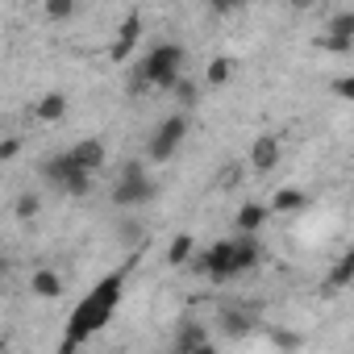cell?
<instances>
[{
  "label": "cell",
  "instance_id": "obj_27",
  "mask_svg": "<svg viewBox=\"0 0 354 354\" xmlns=\"http://www.w3.org/2000/svg\"><path fill=\"white\" fill-rule=\"evenodd\" d=\"M192 354H217V350H213V346L205 342V346H201V350H192Z\"/></svg>",
  "mask_w": 354,
  "mask_h": 354
},
{
  "label": "cell",
  "instance_id": "obj_9",
  "mask_svg": "<svg viewBox=\"0 0 354 354\" xmlns=\"http://www.w3.org/2000/svg\"><path fill=\"white\" fill-rule=\"evenodd\" d=\"M250 167H254L259 175H267V171L279 167V138H275V133H259V138L250 142Z\"/></svg>",
  "mask_w": 354,
  "mask_h": 354
},
{
  "label": "cell",
  "instance_id": "obj_29",
  "mask_svg": "<svg viewBox=\"0 0 354 354\" xmlns=\"http://www.w3.org/2000/svg\"><path fill=\"white\" fill-rule=\"evenodd\" d=\"M0 354H5V337H0Z\"/></svg>",
  "mask_w": 354,
  "mask_h": 354
},
{
  "label": "cell",
  "instance_id": "obj_3",
  "mask_svg": "<svg viewBox=\"0 0 354 354\" xmlns=\"http://www.w3.org/2000/svg\"><path fill=\"white\" fill-rule=\"evenodd\" d=\"M154 196H158V184L142 171V162H138V158L125 162L121 180L113 184V205H117V209H138V205H146V201H154Z\"/></svg>",
  "mask_w": 354,
  "mask_h": 354
},
{
  "label": "cell",
  "instance_id": "obj_7",
  "mask_svg": "<svg viewBox=\"0 0 354 354\" xmlns=\"http://www.w3.org/2000/svg\"><path fill=\"white\" fill-rule=\"evenodd\" d=\"M321 46H325V50H333V55H350V50H354V13H350V9H342V13L329 21V30H325Z\"/></svg>",
  "mask_w": 354,
  "mask_h": 354
},
{
  "label": "cell",
  "instance_id": "obj_15",
  "mask_svg": "<svg viewBox=\"0 0 354 354\" xmlns=\"http://www.w3.org/2000/svg\"><path fill=\"white\" fill-rule=\"evenodd\" d=\"M350 279H354V254L346 250V254H337V263H333V271H329V279H325V288H333V292H342V288H350Z\"/></svg>",
  "mask_w": 354,
  "mask_h": 354
},
{
  "label": "cell",
  "instance_id": "obj_26",
  "mask_svg": "<svg viewBox=\"0 0 354 354\" xmlns=\"http://www.w3.org/2000/svg\"><path fill=\"white\" fill-rule=\"evenodd\" d=\"M117 234H121L125 242H142V225H138V221H121V225H117Z\"/></svg>",
  "mask_w": 354,
  "mask_h": 354
},
{
  "label": "cell",
  "instance_id": "obj_25",
  "mask_svg": "<svg viewBox=\"0 0 354 354\" xmlns=\"http://www.w3.org/2000/svg\"><path fill=\"white\" fill-rule=\"evenodd\" d=\"M333 96L350 100V96H354V75H342V80H333Z\"/></svg>",
  "mask_w": 354,
  "mask_h": 354
},
{
  "label": "cell",
  "instance_id": "obj_11",
  "mask_svg": "<svg viewBox=\"0 0 354 354\" xmlns=\"http://www.w3.org/2000/svg\"><path fill=\"white\" fill-rule=\"evenodd\" d=\"M138 34H142V13H129V17L121 21V30H117V42L109 46V55H113L117 63H121V59H129V50H133Z\"/></svg>",
  "mask_w": 354,
  "mask_h": 354
},
{
  "label": "cell",
  "instance_id": "obj_19",
  "mask_svg": "<svg viewBox=\"0 0 354 354\" xmlns=\"http://www.w3.org/2000/svg\"><path fill=\"white\" fill-rule=\"evenodd\" d=\"M171 92L180 96L184 104H196V100H201V88H196V80H188V75H180V80H175V84H171Z\"/></svg>",
  "mask_w": 354,
  "mask_h": 354
},
{
  "label": "cell",
  "instance_id": "obj_4",
  "mask_svg": "<svg viewBox=\"0 0 354 354\" xmlns=\"http://www.w3.org/2000/svg\"><path fill=\"white\" fill-rule=\"evenodd\" d=\"M38 171H42V180H46L50 188H59V192H67V196H88V192H92V175H84V171L67 158V150L42 158Z\"/></svg>",
  "mask_w": 354,
  "mask_h": 354
},
{
  "label": "cell",
  "instance_id": "obj_12",
  "mask_svg": "<svg viewBox=\"0 0 354 354\" xmlns=\"http://www.w3.org/2000/svg\"><path fill=\"white\" fill-rule=\"evenodd\" d=\"M30 288H34V296H42V300H59V296H63V275H59L55 267H38V271L30 275Z\"/></svg>",
  "mask_w": 354,
  "mask_h": 354
},
{
  "label": "cell",
  "instance_id": "obj_28",
  "mask_svg": "<svg viewBox=\"0 0 354 354\" xmlns=\"http://www.w3.org/2000/svg\"><path fill=\"white\" fill-rule=\"evenodd\" d=\"M5 271H9V263H5V259H0V279H5Z\"/></svg>",
  "mask_w": 354,
  "mask_h": 354
},
{
  "label": "cell",
  "instance_id": "obj_16",
  "mask_svg": "<svg viewBox=\"0 0 354 354\" xmlns=\"http://www.w3.org/2000/svg\"><path fill=\"white\" fill-rule=\"evenodd\" d=\"M304 205H308V196H304L300 188H279V192H275V201H271V209H275V213H300Z\"/></svg>",
  "mask_w": 354,
  "mask_h": 354
},
{
  "label": "cell",
  "instance_id": "obj_24",
  "mask_svg": "<svg viewBox=\"0 0 354 354\" xmlns=\"http://www.w3.org/2000/svg\"><path fill=\"white\" fill-rule=\"evenodd\" d=\"M271 342H275L279 350H296V346H300V333H292V329H275Z\"/></svg>",
  "mask_w": 354,
  "mask_h": 354
},
{
  "label": "cell",
  "instance_id": "obj_23",
  "mask_svg": "<svg viewBox=\"0 0 354 354\" xmlns=\"http://www.w3.org/2000/svg\"><path fill=\"white\" fill-rule=\"evenodd\" d=\"M17 154H21V133L0 138V162H9V158H17Z\"/></svg>",
  "mask_w": 354,
  "mask_h": 354
},
{
  "label": "cell",
  "instance_id": "obj_20",
  "mask_svg": "<svg viewBox=\"0 0 354 354\" xmlns=\"http://www.w3.org/2000/svg\"><path fill=\"white\" fill-rule=\"evenodd\" d=\"M38 209H42V201L34 196V192H26L17 205H13V213H17V221H34L38 217Z\"/></svg>",
  "mask_w": 354,
  "mask_h": 354
},
{
  "label": "cell",
  "instance_id": "obj_2",
  "mask_svg": "<svg viewBox=\"0 0 354 354\" xmlns=\"http://www.w3.org/2000/svg\"><path fill=\"white\" fill-rule=\"evenodd\" d=\"M184 63H188V55H184L180 42H158V46L142 59L138 80H142L146 88H171L175 80L184 75Z\"/></svg>",
  "mask_w": 354,
  "mask_h": 354
},
{
  "label": "cell",
  "instance_id": "obj_1",
  "mask_svg": "<svg viewBox=\"0 0 354 354\" xmlns=\"http://www.w3.org/2000/svg\"><path fill=\"white\" fill-rule=\"evenodd\" d=\"M121 296H125V267L113 271V275H104V279H100L80 304H75V313L67 317V329H63V346H59V354H75L92 333H100V329L113 321Z\"/></svg>",
  "mask_w": 354,
  "mask_h": 354
},
{
  "label": "cell",
  "instance_id": "obj_18",
  "mask_svg": "<svg viewBox=\"0 0 354 354\" xmlns=\"http://www.w3.org/2000/svg\"><path fill=\"white\" fill-rule=\"evenodd\" d=\"M63 113H67V96L63 92H50V96L38 100V117L42 121H63Z\"/></svg>",
  "mask_w": 354,
  "mask_h": 354
},
{
  "label": "cell",
  "instance_id": "obj_21",
  "mask_svg": "<svg viewBox=\"0 0 354 354\" xmlns=\"http://www.w3.org/2000/svg\"><path fill=\"white\" fill-rule=\"evenodd\" d=\"M50 21H67V17H75V5L71 0H46V9H42Z\"/></svg>",
  "mask_w": 354,
  "mask_h": 354
},
{
  "label": "cell",
  "instance_id": "obj_10",
  "mask_svg": "<svg viewBox=\"0 0 354 354\" xmlns=\"http://www.w3.org/2000/svg\"><path fill=\"white\" fill-rule=\"evenodd\" d=\"M217 325H221V333L225 337H246V333H254V325H259V313H246V308H221L217 313Z\"/></svg>",
  "mask_w": 354,
  "mask_h": 354
},
{
  "label": "cell",
  "instance_id": "obj_13",
  "mask_svg": "<svg viewBox=\"0 0 354 354\" xmlns=\"http://www.w3.org/2000/svg\"><path fill=\"white\" fill-rule=\"evenodd\" d=\"M267 213H271L267 205H254V201H250V205H242V209H238V234H246V238H259V230H263Z\"/></svg>",
  "mask_w": 354,
  "mask_h": 354
},
{
  "label": "cell",
  "instance_id": "obj_17",
  "mask_svg": "<svg viewBox=\"0 0 354 354\" xmlns=\"http://www.w3.org/2000/svg\"><path fill=\"white\" fill-rule=\"evenodd\" d=\"M192 246H196L192 234H175L171 246H167V263H171V267H184V263L192 259Z\"/></svg>",
  "mask_w": 354,
  "mask_h": 354
},
{
  "label": "cell",
  "instance_id": "obj_6",
  "mask_svg": "<svg viewBox=\"0 0 354 354\" xmlns=\"http://www.w3.org/2000/svg\"><path fill=\"white\" fill-rule=\"evenodd\" d=\"M259 259H263L259 238H246V234L230 238V275H234V279H238V275H246V271H254V267H259Z\"/></svg>",
  "mask_w": 354,
  "mask_h": 354
},
{
  "label": "cell",
  "instance_id": "obj_8",
  "mask_svg": "<svg viewBox=\"0 0 354 354\" xmlns=\"http://www.w3.org/2000/svg\"><path fill=\"white\" fill-rule=\"evenodd\" d=\"M67 158H71L84 175H96V171L104 167V142H100V138H84V142H75V146L67 150Z\"/></svg>",
  "mask_w": 354,
  "mask_h": 354
},
{
  "label": "cell",
  "instance_id": "obj_5",
  "mask_svg": "<svg viewBox=\"0 0 354 354\" xmlns=\"http://www.w3.org/2000/svg\"><path fill=\"white\" fill-rule=\"evenodd\" d=\"M184 138H188V117H184V113L167 117V121L154 129V138L146 142V158H150V162H167L175 150L184 146Z\"/></svg>",
  "mask_w": 354,
  "mask_h": 354
},
{
  "label": "cell",
  "instance_id": "obj_22",
  "mask_svg": "<svg viewBox=\"0 0 354 354\" xmlns=\"http://www.w3.org/2000/svg\"><path fill=\"white\" fill-rule=\"evenodd\" d=\"M230 75H234V63H230V59H213V63H209V84H217V88H221Z\"/></svg>",
  "mask_w": 354,
  "mask_h": 354
},
{
  "label": "cell",
  "instance_id": "obj_14",
  "mask_svg": "<svg viewBox=\"0 0 354 354\" xmlns=\"http://www.w3.org/2000/svg\"><path fill=\"white\" fill-rule=\"evenodd\" d=\"M209 342V329L201 325V321H188V325H180V337H175V350L180 354H192V350H201Z\"/></svg>",
  "mask_w": 354,
  "mask_h": 354
}]
</instances>
